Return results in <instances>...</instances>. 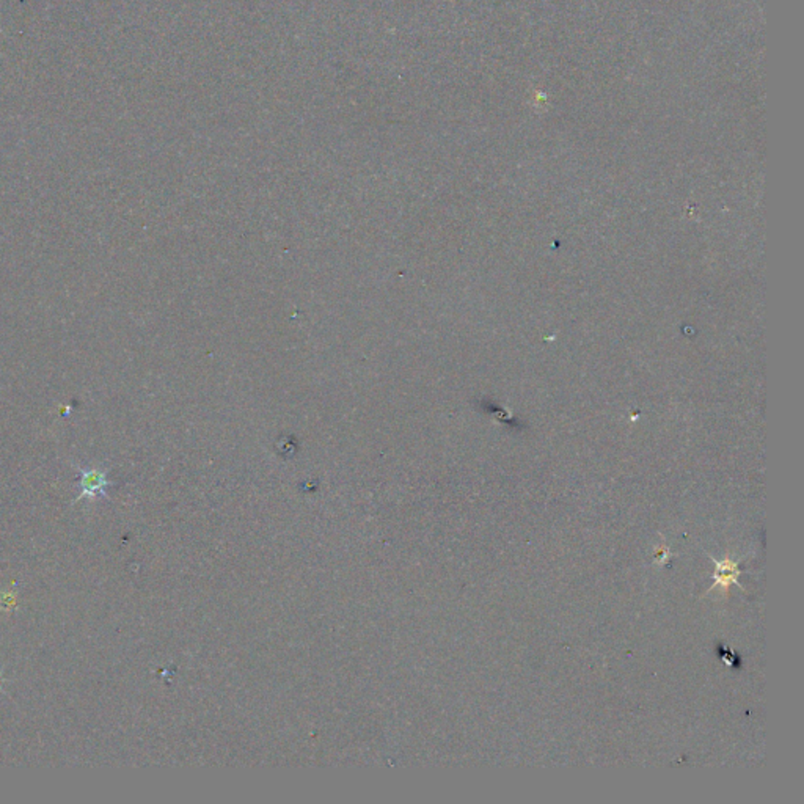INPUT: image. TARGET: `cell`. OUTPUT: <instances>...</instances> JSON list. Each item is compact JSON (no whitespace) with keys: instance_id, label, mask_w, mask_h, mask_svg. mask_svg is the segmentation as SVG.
I'll use <instances>...</instances> for the list:
<instances>
[{"instance_id":"1","label":"cell","mask_w":804,"mask_h":804,"mask_svg":"<svg viewBox=\"0 0 804 804\" xmlns=\"http://www.w3.org/2000/svg\"><path fill=\"white\" fill-rule=\"evenodd\" d=\"M81 473V495L77 496L76 501H81L82 498H96V496H107V487L110 482L107 481L106 472L97 468H79Z\"/></svg>"},{"instance_id":"2","label":"cell","mask_w":804,"mask_h":804,"mask_svg":"<svg viewBox=\"0 0 804 804\" xmlns=\"http://www.w3.org/2000/svg\"><path fill=\"white\" fill-rule=\"evenodd\" d=\"M15 604H16V600H15V597H13V594H10V597H5L2 600V606L11 608V606H15Z\"/></svg>"}]
</instances>
